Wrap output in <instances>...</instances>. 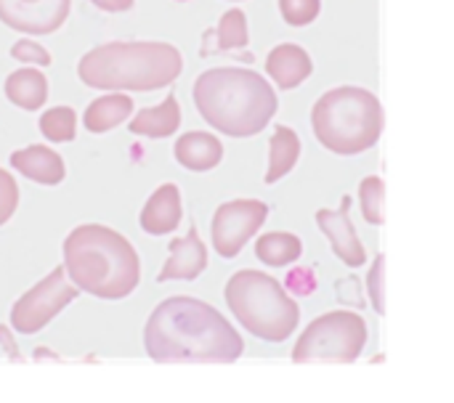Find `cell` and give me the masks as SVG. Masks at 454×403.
<instances>
[{"mask_svg":"<svg viewBox=\"0 0 454 403\" xmlns=\"http://www.w3.org/2000/svg\"><path fill=\"white\" fill-rule=\"evenodd\" d=\"M348 205H351V199L346 197L340 210H327V207L317 210V223H319L322 234L327 236L333 252L348 268H359L367 263V250H364V244H362V239H359L351 218H348Z\"/></svg>","mask_w":454,"mask_h":403,"instance_id":"obj_11","label":"cell"},{"mask_svg":"<svg viewBox=\"0 0 454 403\" xmlns=\"http://www.w3.org/2000/svg\"><path fill=\"white\" fill-rule=\"evenodd\" d=\"M11 53L13 58H21L27 64H51V53L40 45V43H32V40H19L11 45Z\"/></svg>","mask_w":454,"mask_h":403,"instance_id":"obj_28","label":"cell"},{"mask_svg":"<svg viewBox=\"0 0 454 403\" xmlns=\"http://www.w3.org/2000/svg\"><path fill=\"white\" fill-rule=\"evenodd\" d=\"M5 96L24 109H37L48 98V80L40 69L24 66L5 77Z\"/></svg>","mask_w":454,"mask_h":403,"instance_id":"obj_20","label":"cell"},{"mask_svg":"<svg viewBox=\"0 0 454 403\" xmlns=\"http://www.w3.org/2000/svg\"><path fill=\"white\" fill-rule=\"evenodd\" d=\"M266 72H269V77H271L279 88L293 90V88H298L303 80L311 77L314 61H311V56H309L306 48H301V45H295V43H279V45L271 48L269 56H266Z\"/></svg>","mask_w":454,"mask_h":403,"instance_id":"obj_12","label":"cell"},{"mask_svg":"<svg viewBox=\"0 0 454 403\" xmlns=\"http://www.w3.org/2000/svg\"><path fill=\"white\" fill-rule=\"evenodd\" d=\"M67 13L69 0H0V21L32 35L59 29Z\"/></svg>","mask_w":454,"mask_h":403,"instance_id":"obj_10","label":"cell"},{"mask_svg":"<svg viewBox=\"0 0 454 403\" xmlns=\"http://www.w3.org/2000/svg\"><path fill=\"white\" fill-rule=\"evenodd\" d=\"M367 295L375 308V314H386V255L380 252L372 260V268L367 274Z\"/></svg>","mask_w":454,"mask_h":403,"instance_id":"obj_26","label":"cell"},{"mask_svg":"<svg viewBox=\"0 0 454 403\" xmlns=\"http://www.w3.org/2000/svg\"><path fill=\"white\" fill-rule=\"evenodd\" d=\"M77 298V287L67 282L64 268H53L43 282H37L29 292H24L11 308V327L21 335H35L51 319L64 311Z\"/></svg>","mask_w":454,"mask_h":403,"instance_id":"obj_8","label":"cell"},{"mask_svg":"<svg viewBox=\"0 0 454 403\" xmlns=\"http://www.w3.org/2000/svg\"><path fill=\"white\" fill-rule=\"evenodd\" d=\"M181 125V106L176 101V96H165L157 106L141 109L133 120H130V130L138 136H152V138H162L170 136L176 128Z\"/></svg>","mask_w":454,"mask_h":403,"instance_id":"obj_18","label":"cell"},{"mask_svg":"<svg viewBox=\"0 0 454 403\" xmlns=\"http://www.w3.org/2000/svg\"><path fill=\"white\" fill-rule=\"evenodd\" d=\"M64 266L77 290L101 300L128 298L141 276L133 244L101 223H82L67 236Z\"/></svg>","mask_w":454,"mask_h":403,"instance_id":"obj_3","label":"cell"},{"mask_svg":"<svg viewBox=\"0 0 454 403\" xmlns=\"http://www.w3.org/2000/svg\"><path fill=\"white\" fill-rule=\"evenodd\" d=\"M223 143L207 130H189L176 141V159L189 170H210L221 162Z\"/></svg>","mask_w":454,"mask_h":403,"instance_id":"obj_16","label":"cell"},{"mask_svg":"<svg viewBox=\"0 0 454 403\" xmlns=\"http://www.w3.org/2000/svg\"><path fill=\"white\" fill-rule=\"evenodd\" d=\"M359 207L370 226H383L386 221V183L380 175H367L359 183Z\"/></svg>","mask_w":454,"mask_h":403,"instance_id":"obj_22","label":"cell"},{"mask_svg":"<svg viewBox=\"0 0 454 403\" xmlns=\"http://www.w3.org/2000/svg\"><path fill=\"white\" fill-rule=\"evenodd\" d=\"M0 348L8 353V359H11V361H21V351H19V345H16L13 335H11L5 327H0Z\"/></svg>","mask_w":454,"mask_h":403,"instance_id":"obj_29","label":"cell"},{"mask_svg":"<svg viewBox=\"0 0 454 403\" xmlns=\"http://www.w3.org/2000/svg\"><path fill=\"white\" fill-rule=\"evenodd\" d=\"M181 223V191L176 183H162L141 210V229L160 236L176 231Z\"/></svg>","mask_w":454,"mask_h":403,"instance_id":"obj_14","label":"cell"},{"mask_svg":"<svg viewBox=\"0 0 454 403\" xmlns=\"http://www.w3.org/2000/svg\"><path fill=\"white\" fill-rule=\"evenodd\" d=\"M255 255L261 263L271 266V268H282L295 263L303 255V242L290 234V231H271V234H261L255 242Z\"/></svg>","mask_w":454,"mask_h":403,"instance_id":"obj_21","label":"cell"},{"mask_svg":"<svg viewBox=\"0 0 454 403\" xmlns=\"http://www.w3.org/2000/svg\"><path fill=\"white\" fill-rule=\"evenodd\" d=\"M181 50L160 40H114L90 48L77 64L85 85L101 90H154L181 74Z\"/></svg>","mask_w":454,"mask_h":403,"instance_id":"obj_4","label":"cell"},{"mask_svg":"<svg viewBox=\"0 0 454 403\" xmlns=\"http://www.w3.org/2000/svg\"><path fill=\"white\" fill-rule=\"evenodd\" d=\"M301 157V138L293 128L277 125L269 141V170H266V183H277L285 178Z\"/></svg>","mask_w":454,"mask_h":403,"instance_id":"obj_19","label":"cell"},{"mask_svg":"<svg viewBox=\"0 0 454 403\" xmlns=\"http://www.w3.org/2000/svg\"><path fill=\"white\" fill-rule=\"evenodd\" d=\"M200 114L221 133L245 138L261 133L277 114V93L263 74L245 66H215L194 80Z\"/></svg>","mask_w":454,"mask_h":403,"instance_id":"obj_2","label":"cell"},{"mask_svg":"<svg viewBox=\"0 0 454 403\" xmlns=\"http://www.w3.org/2000/svg\"><path fill=\"white\" fill-rule=\"evenodd\" d=\"M223 298L234 319L266 343H285L301 322V308L290 292L274 276L255 268L237 271L226 282Z\"/></svg>","mask_w":454,"mask_h":403,"instance_id":"obj_6","label":"cell"},{"mask_svg":"<svg viewBox=\"0 0 454 403\" xmlns=\"http://www.w3.org/2000/svg\"><path fill=\"white\" fill-rule=\"evenodd\" d=\"M19 207V186H16V178L0 167V226L16 213Z\"/></svg>","mask_w":454,"mask_h":403,"instance_id":"obj_27","label":"cell"},{"mask_svg":"<svg viewBox=\"0 0 454 403\" xmlns=\"http://www.w3.org/2000/svg\"><path fill=\"white\" fill-rule=\"evenodd\" d=\"M74 122H77L74 109H69V106H53V109L43 112L40 130L51 141H72L74 138Z\"/></svg>","mask_w":454,"mask_h":403,"instance_id":"obj_24","label":"cell"},{"mask_svg":"<svg viewBox=\"0 0 454 403\" xmlns=\"http://www.w3.org/2000/svg\"><path fill=\"white\" fill-rule=\"evenodd\" d=\"M130 112H133V98L122 90H112L106 96L93 98L82 120L90 133H104V130L117 128L122 120H128Z\"/></svg>","mask_w":454,"mask_h":403,"instance_id":"obj_17","label":"cell"},{"mask_svg":"<svg viewBox=\"0 0 454 403\" xmlns=\"http://www.w3.org/2000/svg\"><path fill=\"white\" fill-rule=\"evenodd\" d=\"M279 11H282V19L287 24L306 27L319 16L322 0H279Z\"/></svg>","mask_w":454,"mask_h":403,"instance_id":"obj_25","label":"cell"},{"mask_svg":"<svg viewBox=\"0 0 454 403\" xmlns=\"http://www.w3.org/2000/svg\"><path fill=\"white\" fill-rule=\"evenodd\" d=\"M144 348L160 364H231L242 356L245 343L213 306L194 298H170L152 311L144 327Z\"/></svg>","mask_w":454,"mask_h":403,"instance_id":"obj_1","label":"cell"},{"mask_svg":"<svg viewBox=\"0 0 454 403\" xmlns=\"http://www.w3.org/2000/svg\"><path fill=\"white\" fill-rule=\"evenodd\" d=\"M269 207L261 199H231L223 202L213 215V247L221 258H237L242 247L266 223Z\"/></svg>","mask_w":454,"mask_h":403,"instance_id":"obj_9","label":"cell"},{"mask_svg":"<svg viewBox=\"0 0 454 403\" xmlns=\"http://www.w3.org/2000/svg\"><path fill=\"white\" fill-rule=\"evenodd\" d=\"M247 45V16L239 8H229L218 21V48L231 50Z\"/></svg>","mask_w":454,"mask_h":403,"instance_id":"obj_23","label":"cell"},{"mask_svg":"<svg viewBox=\"0 0 454 403\" xmlns=\"http://www.w3.org/2000/svg\"><path fill=\"white\" fill-rule=\"evenodd\" d=\"M367 322L354 311H330L314 319L293 348L295 364H351L367 345Z\"/></svg>","mask_w":454,"mask_h":403,"instance_id":"obj_7","label":"cell"},{"mask_svg":"<svg viewBox=\"0 0 454 403\" xmlns=\"http://www.w3.org/2000/svg\"><path fill=\"white\" fill-rule=\"evenodd\" d=\"M380 98L359 85H338L322 93L311 109L317 141L340 157H354L372 149L383 133Z\"/></svg>","mask_w":454,"mask_h":403,"instance_id":"obj_5","label":"cell"},{"mask_svg":"<svg viewBox=\"0 0 454 403\" xmlns=\"http://www.w3.org/2000/svg\"><path fill=\"white\" fill-rule=\"evenodd\" d=\"M93 3L104 11H125L133 5V0H93Z\"/></svg>","mask_w":454,"mask_h":403,"instance_id":"obj_30","label":"cell"},{"mask_svg":"<svg viewBox=\"0 0 454 403\" xmlns=\"http://www.w3.org/2000/svg\"><path fill=\"white\" fill-rule=\"evenodd\" d=\"M11 165L21 175L32 178L37 183H48V186L64 181V175H67V167H64L61 154L53 151V149H48V146H43V143H32L27 149L13 151L11 154Z\"/></svg>","mask_w":454,"mask_h":403,"instance_id":"obj_15","label":"cell"},{"mask_svg":"<svg viewBox=\"0 0 454 403\" xmlns=\"http://www.w3.org/2000/svg\"><path fill=\"white\" fill-rule=\"evenodd\" d=\"M207 266V247L202 244L200 234L192 229L186 236L170 242V258L162 266L157 282H170V279H197Z\"/></svg>","mask_w":454,"mask_h":403,"instance_id":"obj_13","label":"cell"}]
</instances>
